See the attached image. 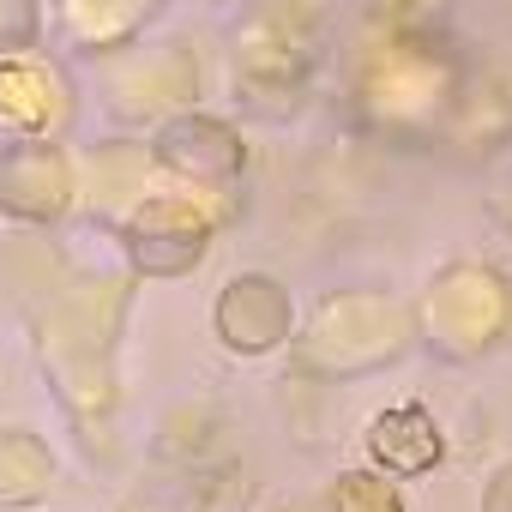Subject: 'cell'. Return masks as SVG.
Wrapping results in <instances>:
<instances>
[{"instance_id":"obj_1","label":"cell","mask_w":512,"mask_h":512,"mask_svg":"<svg viewBox=\"0 0 512 512\" xmlns=\"http://www.w3.org/2000/svg\"><path fill=\"white\" fill-rule=\"evenodd\" d=\"M374 458L386 464V470H428L434 458H440V428H434V416L428 410H386L380 422H374Z\"/></svg>"},{"instance_id":"obj_2","label":"cell","mask_w":512,"mask_h":512,"mask_svg":"<svg viewBox=\"0 0 512 512\" xmlns=\"http://www.w3.org/2000/svg\"><path fill=\"white\" fill-rule=\"evenodd\" d=\"M332 506L338 512H398V494L386 482H374V476H344L338 494H332Z\"/></svg>"}]
</instances>
